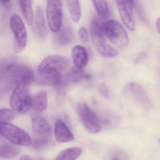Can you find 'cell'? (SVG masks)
I'll return each instance as SVG.
<instances>
[{
	"label": "cell",
	"instance_id": "obj_25",
	"mask_svg": "<svg viewBox=\"0 0 160 160\" xmlns=\"http://www.w3.org/2000/svg\"><path fill=\"white\" fill-rule=\"evenodd\" d=\"M14 118V112L7 108L0 109V125L3 123H9ZM2 136L0 132V139Z\"/></svg>",
	"mask_w": 160,
	"mask_h": 160
},
{
	"label": "cell",
	"instance_id": "obj_20",
	"mask_svg": "<svg viewBox=\"0 0 160 160\" xmlns=\"http://www.w3.org/2000/svg\"><path fill=\"white\" fill-rule=\"evenodd\" d=\"M20 153L18 148L11 145H0V158L12 159Z\"/></svg>",
	"mask_w": 160,
	"mask_h": 160
},
{
	"label": "cell",
	"instance_id": "obj_17",
	"mask_svg": "<svg viewBox=\"0 0 160 160\" xmlns=\"http://www.w3.org/2000/svg\"><path fill=\"white\" fill-rule=\"evenodd\" d=\"M86 78H88V76L85 74L82 69H79L75 67L69 70L64 78L63 77L61 85H68L70 84L77 82Z\"/></svg>",
	"mask_w": 160,
	"mask_h": 160
},
{
	"label": "cell",
	"instance_id": "obj_29",
	"mask_svg": "<svg viewBox=\"0 0 160 160\" xmlns=\"http://www.w3.org/2000/svg\"><path fill=\"white\" fill-rule=\"evenodd\" d=\"M10 0H0V3L3 5H7L10 3Z\"/></svg>",
	"mask_w": 160,
	"mask_h": 160
},
{
	"label": "cell",
	"instance_id": "obj_32",
	"mask_svg": "<svg viewBox=\"0 0 160 160\" xmlns=\"http://www.w3.org/2000/svg\"><path fill=\"white\" fill-rule=\"evenodd\" d=\"M159 143L160 144V138L159 139Z\"/></svg>",
	"mask_w": 160,
	"mask_h": 160
},
{
	"label": "cell",
	"instance_id": "obj_27",
	"mask_svg": "<svg viewBox=\"0 0 160 160\" xmlns=\"http://www.w3.org/2000/svg\"><path fill=\"white\" fill-rule=\"evenodd\" d=\"M111 160H127V156L122 152H116L112 155Z\"/></svg>",
	"mask_w": 160,
	"mask_h": 160
},
{
	"label": "cell",
	"instance_id": "obj_7",
	"mask_svg": "<svg viewBox=\"0 0 160 160\" xmlns=\"http://www.w3.org/2000/svg\"><path fill=\"white\" fill-rule=\"evenodd\" d=\"M70 62L67 57L60 55H51L47 56L42 61L38 68V74L48 71L62 72L66 70Z\"/></svg>",
	"mask_w": 160,
	"mask_h": 160
},
{
	"label": "cell",
	"instance_id": "obj_8",
	"mask_svg": "<svg viewBox=\"0 0 160 160\" xmlns=\"http://www.w3.org/2000/svg\"><path fill=\"white\" fill-rule=\"evenodd\" d=\"M125 96L145 109L151 107V102L144 88L139 84L131 82L127 84L123 88Z\"/></svg>",
	"mask_w": 160,
	"mask_h": 160
},
{
	"label": "cell",
	"instance_id": "obj_21",
	"mask_svg": "<svg viewBox=\"0 0 160 160\" xmlns=\"http://www.w3.org/2000/svg\"><path fill=\"white\" fill-rule=\"evenodd\" d=\"M80 148L73 147L65 149L56 157L55 160H75L82 153Z\"/></svg>",
	"mask_w": 160,
	"mask_h": 160
},
{
	"label": "cell",
	"instance_id": "obj_5",
	"mask_svg": "<svg viewBox=\"0 0 160 160\" xmlns=\"http://www.w3.org/2000/svg\"><path fill=\"white\" fill-rule=\"evenodd\" d=\"M10 26L15 37L13 49L16 53H19L26 47L27 39L26 28L20 17L17 14H13L10 18Z\"/></svg>",
	"mask_w": 160,
	"mask_h": 160
},
{
	"label": "cell",
	"instance_id": "obj_13",
	"mask_svg": "<svg viewBox=\"0 0 160 160\" xmlns=\"http://www.w3.org/2000/svg\"><path fill=\"white\" fill-rule=\"evenodd\" d=\"M55 138L59 142L65 143L71 142L74 137L70 130L64 122L61 119L56 121L54 129Z\"/></svg>",
	"mask_w": 160,
	"mask_h": 160
},
{
	"label": "cell",
	"instance_id": "obj_12",
	"mask_svg": "<svg viewBox=\"0 0 160 160\" xmlns=\"http://www.w3.org/2000/svg\"><path fill=\"white\" fill-rule=\"evenodd\" d=\"M104 22L98 17H94L90 23V35L92 43L97 48L105 44L103 32Z\"/></svg>",
	"mask_w": 160,
	"mask_h": 160
},
{
	"label": "cell",
	"instance_id": "obj_14",
	"mask_svg": "<svg viewBox=\"0 0 160 160\" xmlns=\"http://www.w3.org/2000/svg\"><path fill=\"white\" fill-rule=\"evenodd\" d=\"M72 57L76 67L82 69L88 63V57L85 48L82 46H75L72 49Z\"/></svg>",
	"mask_w": 160,
	"mask_h": 160
},
{
	"label": "cell",
	"instance_id": "obj_4",
	"mask_svg": "<svg viewBox=\"0 0 160 160\" xmlns=\"http://www.w3.org/2000/svg\"><path fill=\"white\" fill-rule=\"evenodd\" d=\"M0 132L2 137L13 144L26 147L32 144L31 137L25 131L10 123L1 124Z\"/></svg>",
	"mask_w": 160,
	"mask_h": 160
},
{
	"label": "cell",
	"instance_id": "obj_26",
	"mask_svg": "<svg viewBox=\"0 0 160 160\" xmlns=\"http://www.w3.org/2000/svg\"><path fill=\"white\" fill-rule=\"evenodd\" d=\"M79 36L82 43L86 44L88 42V32L85 28L81 27L79 30Z\"/></svg>",
	"mask_w": 160,
	"mask_h": 160
},
{
	"label": "cell",
	"instance_id": "obj_24",
	"mask_svg": "<svg viewBox=\"0 0 160 160\" xmlns=\"http://www.w3.org/2000/svg\"><path fill=\"white\" fill-rule=\"evenodd\" d=\"M97 50L99 53L104 58H113L117 56L118 54L117 51L114 48L106 44L99 47Z\"/></svg>",
	"mask_w": 160,
	"mask_h": 160
},
{
	"label": "cell",
	"instance_id": "obj_3",
	"mask_svg": "<svg viewBox=\"0 0 160 160\" xmlns=\"http://www.w3.org/2000/svg\"><path fill=\"white\" fill-rule=\"evenodd\" d=\"M103 32L113 44L117 47L124 48L128 45V36L122 24L115 20L104 22Z\"/></svg>",
	"mask_w": 160,
	"mask_h": 160
},
{
	"label": "cell",
	"instance_id": "obj_6",
	"mask_svg": "<svg viewBox=\"0 0 160 160\" xmlns=\"http://www.w3.org/2000/svg\"><path fill=\"white\" fill-rule=\"evenodd\" d=\"M77 111L80 119L88 131L91 133H98L101 130L99 120L96 114L84 102H80L77 106Z\"/></svg>",
	"mask_w": 160,
	"mask_h": 160
},
{
	"label": "cell",
	"instance_id": "obj_18",
	"mask_svg": "<svg viewBox=\"0 0 160 160\" xmlns=\"http://www.w3.org/2000/svg\"><path fill=\"white\" fill-rule=\"evenodd\" d=\"M23 17L29 25H32L33 19L32 0H18Z\"/></svg>",
	"mask_w": 160,
	"mask_h": 160
},
{
	"label": "cell",
	"instance_id": "obj_10",
	"mask_svg": "<svg viewBox=\"0 0 160 160\" xmlns=\"http://www.w3.org/2000/svg\"><path fill=\"white\" fill-rule=\"evenodd\" d=\"M116 2L122 21L129 30L134 31L136 26L133 13L134 0H116Z\"/></svg>",
	"mask_w": 160,
	"mask_h": 160
},
{
	"label": "cell",
	"instance_id": "obj_11",
	"mask_svg": "<svg viewBox=\"0 0 160 160\" xmlns=\"http://www.w3.org/2000/svg\"><path fill=\"white\" fill-rule=\"evenodd\" d=\"M32 126L35 136L34 139L49 141L51 134V128L45 118L39 116L34 117L32 120Z\"/></svg>",
	"mask_w": 160,
	"mask_h": 160
},
{
	"label": "cell",
	"instance_id": "obj_23",
	"mask_svg": "<svg viewBox=\"0 0 160 160\" xmlns=\"http://www.w3.org/2000/svg\"><path fill=\"white\" fill-rule=\"evenodd\" d=\"M71 18L75 22L79 21L81 9L79 0H66Z\"/></svg>",
	"mask_w": 160,
	"mask_h": 160
},
{
	"label": "cell",
	"instance_id": "obj_30",
	"mask_svg": "<svg viewBox=\"0 0 160 160\" xmlns=\"http://www.w3.org/2000/svg\"><path fill=\"white\" fill-rule=\"evenodd\" d=\"M20 160H33L32 158H30L29 156H23L21 158Z\"/></svg>",
	"mask_w": 160,
	"mask_h": 160
},
{
	"label": "cell",
	"instance_id": "obj_16",
	"mask_svg": "<svg viewBox=\"0 0 160 160\" xmlns=\"http://www.w3.org/2000/svg\"><path fill=\"white\" fill-rule=\"evenodd\" d=\"M58 33L57 41L61 45H68L73 41V31L68 22H64Z\"/></svg>",
	"mask_w": 160,
	"mask_h": 160
},
{
	"label": "cell",
	"instance_id": "obj_1",
	"mask_svg": "<svg viewBox=\"0 0 160 160\" xmlns=\"http://www.w3.org/2000/svg\"><path fill=\"white\" fill-rule=\"evenodd\" d=\"M32 100L28 87L17 85L11 94L9 103L13 112L23 114L32 108Z\"/></svg>",
	"mask_w": 160,
	"mask_h": 160
},
{
	"label": "cell",
	"instance_id": "obj_15",
	"mask_svg": "<svg viewBox=\"0 0 160 160\" xmlns=\"http://www.w3.org/2000/svg\"><path fill=\"white\" fill-rule=\"evenodd\" d=\"M47 106L48 95L46 91H39L32 98V108L36 112H44L47 109Z\"/></svg>",
	"mask_w": 160,
	"mask_h": 160
},
{
	"label": "cell",
	"instance_id": "obj_22",
	"mask_svg": "<svg viewBox=\"0 0 160 160\" xmlns=\"http://www.w3.org/2000/svg\"><path fill=\"white\" fill-rule=\"evenodd\" d=\"M92 3L100 18L106 19L109 18V8L106 0H92Z\"/></svg>",
	"mask_w": 160,
	"mask_h": 160
},
{
	"label": "cell",
	"instance_id": "obj_2",
	"mask_svg": "<svg viewBox=\"0 0 160 160\" xmlns=\"http://www.w3.org/2000/svg\"><path fill=\"white\" fill-rule=\"evenodd\" d=\"M5 73L16 86L29 87L34 80V75L32 69L24 65L10 64L5 68Z\"/></svg>",
	"mask_w": 160,
	"mask_h": 160
},
{
	"label": "cell",
	"instance_id": "obj_19",
	"mask_svg": "<svg viewBox=\"0 0 160 160\" xmlns=\"http://www.w3.org/2000/svg\"><path fill=\"white\" fill-rule=\"evenodd\" d=\"M35 25L38 34L41 38H44L47 33V29L43 12L39 7L38 8L36 13Z\"/></svg>",
	"mask_w": 160,
	"mask_h": 160
},
{
	"label": "cell",
	"instance_id": "obj_28",
	"mask_svg": "<svg viewBox=\"0 0 160 160\" xmlns=\"http://www.w3.org/2000/svg\"><path fill=\"white\" fill-rule=\"evenodd\" d=\"M100 92L101 95L105 98L108 99L109 98V92L107 86L104 84H102L100 86L99 88Z\"/></svg>",
	"mask_w": 160,
	"mask_h": 160
},
{
	"label": "cell",
	"instance_id": "obj_9",
	"mask_svg": "<svg viewBox=\"0 0 160 160\" xmlns=\"http://www.w3.org/2000/svg\"><path fill=\"white\" fill-rule=\"evenodd\" d=\"M47 18L50 30L58 32L62 25V11L60 0H48Z\"/></svg>",
	"mask_w": 160,
	"mask_h": 160
},
{
	"label": "cell",
	"instance_id": "obj_31",
	"mask_svg": "<svg viewBox=\"0 0 160 160\" xmlns=\"http://www.w3.org/2000/svg\"><path fill=\"white\" fill-rule=\"evenodd\" d=\"M156 25H157V30H158V32L160 34V18L157 21Z\"/></svg>",
	"mask_w": 160,
	"mask_h": 160
}]
</instances>
